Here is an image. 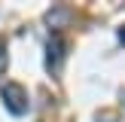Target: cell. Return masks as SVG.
I'll use <instances>...</instances> for the list:
<instances>
[{
    "label": "cell",
    "mask_w": 125,
    "mask_h": 122,
    "mask_svg": "<svg viewBox=\"0 0 125 122\" xmlns=\"http://www.w3.org/2000/svg\"><path fill=\"white\" fill-rule=\"evenodd\" d=\"M0 98H3V107L9 110L12 116H24L28 107H31L28 92H24L18 82H3V85H0Z\"/></svg>",
    "instance_id": "cell-1"
},
{
    "label": "cell",
    "mask_w": 125,
    "mask_h": 122,
    "mask_svg": "<svg viewBox=\"0 0 125 122\" xmlns=\"http://www.w3.org/2000/svg\"><path fill=\"white\" fill-rule=\"evenodd\" d=\"M6 64H9V58H6V40H0V76H3Z\"/></svg>",
    "instance_id": "cell-3"
},
{
    "label": "cell",
    "mask_w": 125,
    "mask_h": 122,
    "mask_svg": "<svg viewBox=\"0 0 125 122\" xmlns=\"http://www.w3.org/2000/svg\"><path fill=\"white\" fill-rule=\"evenodd\" d=\"M64 40H61V37L58 34H55V37H49V43H46V70L49 73H58L61 70V64H64Z\"/></svg>",
    "instance_id": "cell-2"
}]
</instances>
